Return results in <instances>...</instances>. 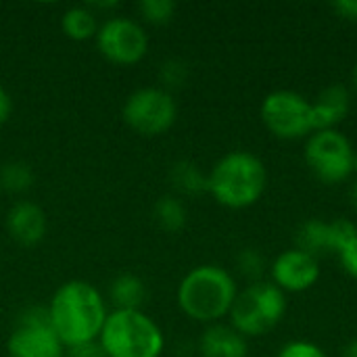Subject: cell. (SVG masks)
<instances>
[{"instance_id":"obj_1","label":"cell","mask_w":357,"mask_h":357,"mask_svg":"<svg viewBox=\"0 0 357 357\" xmlns=\"http://www.w3.org/2000/svg\"><path fill=\"white\" fill-rule=\"evenodd\" d=\"M50 326L65 345L75 349L94 343L107 322V303L100 291L88 280H67L50 297L46 305Z\"/></svg>"},{"instance_id":"obj_2","label":"cell","mask_w":357,"mask_h":357,"mask_svg":"<svg viewBox=\"0 0 357 357\" xmlns=\"http://www.w3.org/2000/svg\"><path fill=\"white\" fill-rule=\"evenodd\" d=\"M234 278L220 266L192 268L178 287V305L195 322L215 324L230 314L236 299Z\"/></svg>"},{"instance_id":"obj_3","label":"cell","mask_w":357,"mask_h":357,"mask_svg":"<svg viewBox=\"0 0 357 357\" xmlns=\"http://www.w3.org/2000/svg\"><path fill=\"white\" fill-rule=\"evenodd\" d=\"M268 174L259 157L247 151L224 155L207 174V192L224 207L245 209L259 201Z\"/></svg>"},{"instance_id":"obj_4","label":"cell","mask_w":357,"mask_h":357,"mask_svg":"<svg viewBox=\"0 0 357 357\" xmlns=\"http://www.w3.org/2000/svg\"><path fill=\"white\" fill-rule=\"evenodd\" d=\"M98 343L107 357H161L165 335L142 310H113L107 316Z\"/></svg>"},{"instance_id":"obj_5","label":"cell","mask_w":357,"mask_h":357,"mask_svg":"<svg viewBox=\"0 0 357 357\" xmlns=\"http://www.w3.org/2000/svg\"><path fill=\"white\" fill-rule=\"evenodd\" d=\"M287 312V297L274 282H253L236 295L230 310L232 328L243 337H261L270 333Z\"/></svg>"},{"instance_id":"obj_6","label":"cell","mask_w":357,"mask_h":357,"mask_svg":"<svg viewBox=\"0 0 357 357\" xmlns=\"http://www.w3.org/2000/svg\"><path fill=\"white\" fill-rule=\"evenodd\" d=\"M121 117L126 126L140 136H161L176 123L178 105L174 94L165 88L144 86L126 98Z\"/></svg>"},{"instance_id":"obj_7","label":"cell","mask_w":357,"mask_h":357,"mask_svg":"<svg viewBox=\"0 0 357 357\" xmlns=\"http://www.w3.org/2000/svg\"><path fill=\"white\" fill-rule=\"evenodd\" d=\"M8 357H63L65 345L50 326L46 307H27L19 314L6 339Z\"/></svg>"},{"instance_id":"obj_8","label":"cell","mask_w":357,"mask_h":357,"mask_svg":"<svg viewBox=\"0 0 357 357\" xmlns=\"http://www.w3.org/2000/svg\"><path fill=\"white\" fill-rule=\"evenodd\" d=\"M356 151L339 130L312 132L305 142V161L318 180L339 184L354 174Z\"/></svg>"},{"instance_id":"obj_9","label":"cell","mask_w":357,"mask_h":357,"mask_svg":"<svg viewBox=\"0 0 357 357\" xmlns=\"http://www.w3.org/2000/svg\"><path fill=\"white\" fill-rule=\"evenodd\" d=\"M98 52L113 65L130 67L140 63L149 52L146 29L130 17H109L100 23L96 31Z\"/></svg>"},{"instance_id":"obj_10","label":"cell","mask_w":357,"mask_h":357,"mask_svg":"<svg viewBox=\"0 0 357 357\" xmlns=\"http://www.w3.org/2000/svg\"><path fill=\"white\" fill-rule=\"evenodd\" d=\"M261 119L274 136L284 140L314 132L312 102L291 90H276L268 94L261 102Z\"/></svg>"},{"instance_id":"obj_11","label":"cell","mask_w":357,"mask_h":357,"mask_svg":"<svg viewBox=\"0 0 357 357\" xmlns=\"http://www.w3.org/2000/svg\"><path fill=\"white\" fill-rule=\"evenodd\" d=\"M272 278L274 284L284 293H301L312 289L320 278V266L318 259L310 253H303L299 249H289L276 257L272 264Z\"/></svg>"},{"instance_id":"obj_12","label":"cell","mask_w":357,"mask_h":357,"mask_svg":"<svg viewBox=\"0 0 357 357\" xmlns=\"http://www.w3.org/2000/svg\"><path fill=\"white\" fill-rule=\"evenodd\" d=\"M48 230L46 213L31 201H17L6 211V232L21 247H36Z\"/></svg>"},{"instance_id":"obj_13","label":"cell","mask_w":357,"mask_h":357,"mask_svg":"<svg viewBox=\"0 0 357 357\" xmlns=\"http://www.w3.org/2000/svg\"><path fill=\"white\" fill-rule=\"evenodd\" d=\"M349 92L341 84H333L324 88L318 98L312 102V126L314 132L320 130H337V126L349 113Z\"/></svg>"},{"instance_id":"obj_14","label":"cell","mask_w":357,"mask_h":357,"mask_svg":"<svg viewBox=\"0 0 357 357\" xmlns=\"http://www.w3.org/2000/svg\"><path fill=\"white\" fill-rule=\"evenodd\" d=\"M199 347L203 357H247L249 354L245 337L226 324H209Z\"/></svg>"},{"instance_id":"obj_15","label":"cell","mask_w":357,"mask_h":357,"mask_svg":"<svg viewBox=\"0 0 357 357\" xmlns=\"http://www.w3.org/2000/svg\"><path fill=\"white\" fill-rule=\"evenodd\" d=\"M297 249L303 253H310L312 257H320L324 253H335L333 247V226L331 222L322 220H310L297 230Z\"/></svg>"},{"instance_id":"obj_16","label":"cell","mask_w":357,"mask_h":357,"mask_svg":"<svg viewBox=\"0 0 357 357\" xmlns=\"http://www.w3.org/2000/svg\"><path fill=\"white\" fill-rule=\"evenodd\" d=\"M98 15L86 4V6H71L61 17V31L75 42L94 40L98 31Z\"/></svg>"},{"instance_id":"obj_17","label":"cell","mask_w":357,"mask_h":357,"mask_svg":"<svg viewBox=\"0 0 357 357\" xmlns=\"http://www.w3.org/2000/svg\"><path fill=\"white\" fill-rule=\"evenodd\" d=\"M109 299L115 310H140L146 299V287L136 274H119L109 284Z\"/></svg>"},{"instance_id":"obj_18","label":"cell","mask_w":357,"mask_h":357,"mask_svg":"<svg viewBox=\"0 0 357 357\" xmlns=\"http://www.w3.org/2000/svg\"><path fill=\"white\" fill-rule=\"evenodd\" d=\"M169 182L178 195L195 197L207 192V174H203L201 167L188 159H180L169 167Z\"/></svg>"},{"instance_id":"obj_19","label":"cell","mask_w":357,"mask_h":357,"mask_svg":"<svg viewBox=\"0 0 357 357\" xmlns=\"http://www.w3.org/2000/svg\"><path fill=\"white\" fill-rule=\"evenodd\" d=\"M153 215H155L157 226L165 232H180L188 220L186 205L182 203V199L178 195L159 197L155 207H153Z\"/></svg>"},{"instance_id":"obj_20","label":"cell","mask_w":357,"mask_h":357,"mask_svg":"<svg viewBox=\"0 0 357 357\" xmlns=\"http://www.w3.org/2000/svg\"><path fill=\"white\" fill-rule=\"evenodd\" d=\"M36 182L33 169L25 161H6L0 167V188L8 195H23Z\"/></svg>"},{"instance_id":"obj_21","label":"cell","mask_w":357,"mask_h":357,"mask_svg":"<svg viewBox=\"0 0 357 357\" xmlns=\"http://www.w3.org/2000/svg\"><path fill=\"white\" fill-rule=\"evenodd\" d=\"M138 13L151 25H165L176 15V2L174 0H142L138 4Z\"/></svg>"},{"instance_id":"obj_22","label":"cell","mask_w":357,"mask_h":357,"mask_svg":"<svg viewBox=\"0 0 357 357\" xmlns=\"http://www.w3.org/2000/svg\"><path fill=\"white\" fill-rule=\"evenodd\" d=\"M159 79L163 84L161 88H165L167 92L172 88H180L188 79V65L182 59H167L159 69Z\"/></svg>"},{"instance_id":"obj_23","label":"cell","mask_w":357,"mask_h":357,"mask_svg":"<svg viewBox=\"0 0 357 357\" xmlns=\"http://www.w3.org/2000/svg\"><path fill=\"white\" fill-rule=\"evenodd\" d=\"M236 266L241 270L243 276L251 278L253 282H259V276L264 274V257L257 249H245L238 253V259H236Z\"/></svg>"},{"instance_id":"obj_24","label":"cell","mask_w":357,"mask_h":357,"mask_svg":"<svg viewBox=\"0 0 357 357\" xmlns=\"http://www.w3.org/2000/svg\"><path fill=\"white\" fill-rule=\"evenodd\" d=\"M278 357H326V354L318 345H314V343L293 341V343H287L278 351Z\"/></svg>"},{"instance_id":"obj_25","label":"cell","mask_w":357,"mask_h":357,"mask_svg":"<svg viewBox=\"0 0 357 357\" xmlns=\"http://www.w3.org/2000/svg\"><path fill=\"white\" fill-rule=\"evenodd\" d=\"M339 257H341V264H343L345 272L349 276L357 278V236L339 253Z\"/></svg>"},{"instance_id":"obj_26","label":"cell","mask_w":357,"mask_h":357,"mask_svg":"<svg viewBox=\"0 0 357 357\" xmlns=\"http://www.w3.org/2000/svg\"><path fill=\"white\" fill-rule=\"evenodd\" d=\"M69 357H107V354L102 351L100 343L94 341V343H86L75 349H69Z\"/></svg>"},{"instance_id":"obj_27","label":"cell","mask_w":357,"mask_h":357,"mask_svg":"<svg viewBox=\"0 0 357 357\" xmlns=\"http://www.w3.org/2000/svg\"><path fill=\"white\" fill-rule=\"evenodd\" d=\"M333 8L337 10L339 17L347 21H357V0H337Z\"/></svg>"},{"instance_id":"obj_28","label":"cell","mask_w":357,"mask_h":357,"mask_svg":"<svg viewBox=\"0 0 357 357\" xmlns=\"http://www.w3.org/2000/svg\"><path fill=\"white\" fill-rule=\"evenodd\" d=\"M10 115H13V98L8 90L0 84V128L10 119Z\"/></svg>"},{"instance_id":"obj_29","label":"cell","mask_w":357,"mask_h":357,"mask_svg":"<svg viewBox=\"0 0 357 357\" xmlns=\"http://www.w3.org/2000/svg\"><path fill=\"white\" fill-rule=\"evenodd\" d=\"M343 357H357V339L347 345V349L343 351Z\"/></svg>"},{"instance_id":"obj_30","label":"cell","mask_w":357,"mask_h":357,"mask_svg":"<svg viewBox=\"0 0 357 357\" xmlns=\"http://www.w3.org/2000/svg\"><path fill=\"white\" fill-rule=\"evenodd\" d=\"M349 201H351L354 209H356V211H357V180H356V182H354L351 190H349Z\"/></svg>"},{"instance_id":"obj_31","label":"cell","mask_w":357,"mask_h":357,"mask_svg":"<svg viewBox=\"0 0 357 357\" xmlns=\"http://www.w3.org/2000/svg\"><path fill=\"white\" fill-rule=\"evenodd\" d=\"M354 86H356V90H357V65H356V69H354Z\"/></svg>"},{"instance_id":"obj_32","label":"cell","mask_w":357,"mask_h":357,"mask_svg":"<svg viewBox=\"0 0 357 357\" xmlns=\"http://www.w3.org/2000/svg\"><path fill=\"white\" fill-rule=\"evenodd\" d=\"M354 174H357V153L356 157H354Z\"/></svg>"}]
</instances>
